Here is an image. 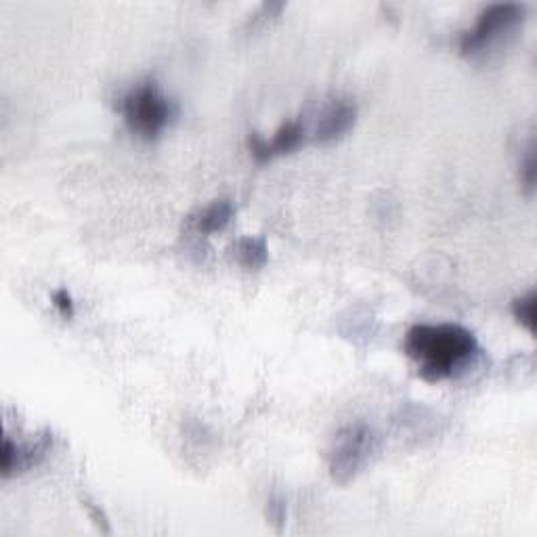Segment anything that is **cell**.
<instances>
[{"label":"cell","mask_w":537,"mask_h":537,"mask_svg":"<svg viewBox=\"0 0 537 537\" xmlns=\"http://www.w3.org/2000/svg\"><path fill=\"white\" fill-rule=\"evenodd\" d=\"M403 353L410 357L422 380L437 384L458 378L481 353L479 340L458 324H418L403 336Z\"/></svg>","instance_id":"cell-1"},{"label":"cell","mask_w":537,"mask_h":537,"mask_svg":"<svg viewBox=\"0 0 537 537\" xmlns=\"http://www.w3.org/2000/svg\"><path fill=\"white\" fill-rule=\"evenodd\" d=\"M118 112L122 114L128 131L152 141L166 131V126L177 114V107L164 95L154 78H145L120 97Z\"/></svg>","instance_id":"cell-2"},{"label":"cell","mask_w":537,"mask_h":537,"mask_svg":"<svg viewBox=\"0 0 537 537\" xmlns=\"http://www.w3.org/2000/svg\"><path fill=\"white\" fill-rule=\"evenodd\" d=\"M378 449V439L372 428L355 422L336 435L330 454V475L338 485H349L359 472L370 464Z\"/></svg>","instance_id":"cell-3"},{"label":"cell","mask_w":537,"mask_h":537,"mask_svg":"<svg viewBox=\"0 0 537 537\" xmlns=\"http://www.w3.org/2000/svg\"><path fill=\"white\" fill-rule=\"evenodd\" d=\"M525 15L527 7L519 3H496L485 7L479 13L475 26L460 34L458 40L460 53L466 57L483 53L493 45V42H498L502 36L517 28L525 19Z\"/></svg>","instance_id":"cell-4"},{"label":"cell","mask_w":537,"mask_h":537,"mask_svg":"<svg viewBox=\"0 0 537 537\" xmlns=\"http://www.w3.org/2000/svg\"><path fill=\"white\" fill-rule=\"evenodd\" d=\"M309 126L305 120H288L277 128L271 139L261 137L259 133H250L248 149L256 164H267L279 156H288L305 143Z\"/></svg>","instance_id":"cell-5"},{"label":"cell","mask_w":537,"mask_h":537,"mask_svg":"<svg viewBox=\"0 0 537 537\" xmlns=\"http://www.w3.org/2000/svg\"><path fill=\"white\" fill-rule=\"evenodd\" d=\"M357 122V105L349 99H334L321 110L317 124L313 126L315 143L328 145L353 131Z\"/></svg>","instance_id":"cell-6"},{"label":"cell","mask_w":537,"mask_h":537,"mask_svg":"<svg viewBox=\"0 0 537 537\" xmlns=\"http://www.w3.org/2000/svg\"><path fill=\"white\" fill-rule=\"evenodd\" d=\"M49 437L40 439L30 445H17L13 443L11 437H5L3 443V462H0V470H3V477H11L15 472H24L32 466H36L45 454L49 451Z\"/></svg>","instance_id":"cell-7"},{"label":"cell","mask_w":537,"mask_h":537,"mask_svg":"<svg viewBox=\"0 0 537 537\" xmlns=\"http://www.w3.org/2000/svg\"><path fill=\"white\" fill-rule=\"evenodd\" d=\"M233 214H235V206L229 198L214 200L208 206L200 208L196 214H191L187 221V229L198 235L221 233L233 221Z\"/></svg>","instance_id":"cell-8"},{"label":"cell","mask_w":537,"mask_h":537,"mask_svg":"<svg viewBox=\"0 0 537 537\" xmlns=\"http://www.w3.org/2000/svg\"><path fill=\"white\" fill-rule=\"evenodd\" d=\"M233 261L246 271H259L269 259L267 240L263 235H246L231 246Z\"/></svg>","instance_id":"cell-9"},{"label":"cell","mask_w":537,"mask_h":537,"mask_svg":"<svg viewBox=\"0 0 537 537\" xmlns=\"http://www.w3.org/2000/svg\"><path fill=\"white\" fill-rule=\"evenodd\" d=\"M535 307H537V296L533 290L523 296H517L510 305L514 319H517L529 334H535Z\"/></svg>","instance_id":"cell-10"},{"label":"cell","mask_w":537,"mask_h":537,"mask_svg":"<svg viewBox=\"0 0 537 537\" xmlns=\"http://www.w3.org/2000/svg\"><path fill=\"white\" fill-rule=\"evenodd\" d=\"M286 514H288V508H286V500L282 496H273L267 502V519L277 531H282V527L286 523Z\"/></svg>","instance_id":"cell-11"},{"label":"cell","mask_w":537,"mask_h":537,"mask_svg":"<svg viewBox=\"0 0 537 537\" xmlns=\"http://www.w3.org/2000/svg\"><path fill=\"white\" fill-rule=\"evenodd\" d=\"M82 506H84V510H87L89 519L95 523V527H97L101 533H105V535H110V533H112L110 521H107V514L101 510V506H97V504L91 502L89 498H84V500H82Z\"/></svg>","instance_id":"cell-12"},{"label":"cell","mask_w":537,"mask_h":537,"mask_svg":"<svg viewBox=\"0 0 537 537\" xmlns=\"http://www.w3.org/2000/svg\"><path fill=\"white\" fill-rule=\"evenodd\" d=\"M53 305L59 311V315L66 317V319H72L74 313H76L74 311V298H72V294L66 288H61V290H57L53 294Z\"/></svg>","instance_id":"cell-13"},{"label":"cell","mask_w":537,"mask_h":537,"mask_svg":"<svg viewBox=\"0 0 537 537\" xmlns=\"http://www.w3.org/2000/svg\"><path fill=\"white\" fill-rule=\"evenodd\" d=\"M521 181H523V187L527 189V193H531L533 187H535V154H533V145L529 147V154H527L525 162L521 164Z\"/></svg>","instance_id":"cell-14"}]
</instances>
